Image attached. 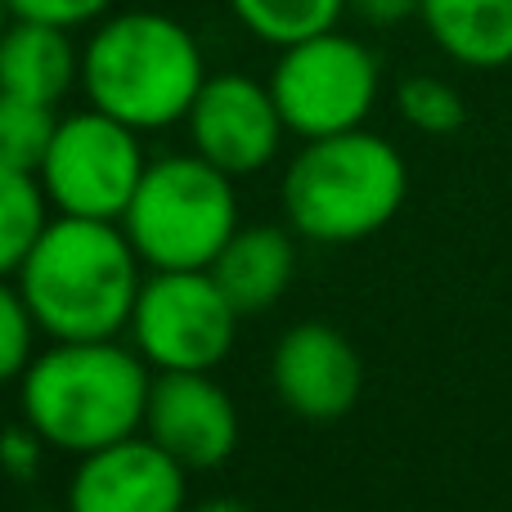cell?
<instances>
[{"label":"cell","instance_id":"cell-1","mask_svg":"<svg viewBox=\"0 0 512 512\" xmlns=\"http://www.w3.org/2000/svg\"><path fill=\"white\" fill-rule=\"evenodd\" d=\"M140 252L122 221L59 216L45 225L14 274L36 328L54 342H104L131 328L140 297Z\"/></svg>","mask_w":512,"mask_h":512},{"label":"cell","instance_id":"cell-2","mask_svg":"<svg viewBox=\"0 0 512 512\" xmlns=\"http://www.w3.org/2000/svg\"><path fill=\"white\" fill-rule=\"evenodd\" d=\"M149 387V360L117 337L54 342L18 378V405L45 445L81 459L140 432Z\"/></svg>","mask_w":512,"mask_h":512},{"label":"cell","instance_id":"cell-3","mask_svg":"<svg viewBox=\"0 0 512 512\" xmlns=\"http://www.w3.org/2000/svg\"><path fill=\"white\" fill-rule=\"evenodd\" d=\"M203 81L207 63L198 36L158 9H122L99 18L81 45V90L90 108L135 131L185 122Z\"/></svg>","mask_w":512,"mask_h":512},{"label":"cell","instance_id":"cell-4","mask_svg":"<svg viewBox=\"0 0 512 512\" xmlns=\"http://www.w3.org/2000/svg\"><path fill=\"white\" fill-rule=\"evenodd\" d=\"M409 194V167L382 135L337 131L306 140L283 171V212L310 243H360L387 230Z\"/></svg>","mask_w":512,"mask_h":512},{"label":"cell","instance_id":"cell-5","mask_svg":"<svg viewBox=\"0 0 512 512\" xmlns=\"http://www.w3.org/2000/svg\"><path fill=\"white\" fill-rule=\"evenodd\" d=\"M122 230L153 270H212L239 230L234 176L212 167L203 153L149 162L122 216Z\"/></svg>","mask_w":512,"mask_h":512},{"label":"cell","instance_id":"cell-6","mask_svg":"<svg viewBox=\"0 0 512 512\" xmlns=\"http://www.w3.org/2000/svg\"><path fill=\"white\" fill-rule=\"evenodd\" d=\"M378 81V54L355 36L337 32V27L283 45L279 63L270 72V90L283 113V126L301 140L364 126V117L378 104Z\"/></svg>","mask_w":512,"mask_h":512},{"label":"cell","instance_id":"cell-7","mask_svg":"<svg viewBox=\"0 0 512 512\" xmlns=\"http://www.w3.org/2000/svg\"><path fill=\"white\" fill-rule=\"evenodd\" d=\"M144 171L149 162L140 149V131L99 108H86V113L59 117V131L36 180L59 216L122 221Z\"/></svg>","mask_w":512,"mask_h":512},{"label":"cell","instance_id":"cell-8","mask_svg":"<svg viewBox=\"0 0 512 512\" xmlns=\"http://www.w3.org/2000/svg\"><path fill=\"white\" fill-rule=\"evenodd\" d=\"M239 319L212 270H153L126 333L158 373H212L230 355Z\"/></svg>","mask_w":512,"mask_h":512},{"label":"cell","instance_id":"cell-9","mask_svg":"<svg viewBox=\"0 0 512 512\" xmlns=\"http://www.w3.org/2000/svg\"><path fill=\"white\" fill-rule=\"evenodd\" d=\"M194 153H203L225 176H256L274 162L283 144V113L274 104L270 81H252L243 72H216L203 81L194 108L185 117Z\"/></svg>","mask_w":512,"mask_h":512},{"label":"cell","instance_id":"cell-10","mask_svg":"<svg viewBox=\"0 0 512 512\" xmlns=\"http://www.w3.org/2000/svg\"><path fill=\"white\" fill-rule=\"evenodd\" d=\"M270 378L279 400L306 423H337L360 405L364 391V360L351 346V337L333 324H306L288 328L274 346Z\"/></svg>","mask_w":512,"mask_h":512},{"label":"cell","instance_id":"cell-11","mask_svg":"<svg viewBox=\"0 0 512 512\" xmlns=\"http://www.w3.org/2000/svg\"><path fill=\"white\" fill-rule=\"evenodd\" d=\"M144 436L180 468L207 472L239 450V409L212 373H158L144 409Z\"/></svg>","mask_w":512,"mask_h":512},{"label":"cell","instance_id":"cell-12","mask_svg":"<svg viewBox=\"0 0 512 512\" xmlns=\"http://www.w3.org/2000/svg\"><path fill=\"white\" fill-rule=\"evenodd\" d=\"M185 472L158 441L126 436L81 454L68 486V512H185Z\"/></svg>","mask_w":512,"mask_h":512},{"label":"cell","instance_id":"cell-13","mask_svg":"<svg viewBox=\"0 0 512 512\" xmlns=\"http://www.w3.org/2000/svg\"><path fill=\"white\" fill-rule=\"evenodd\" d=\"M81 81V50L72 45L68 27L36 23V18H9L0 32V90L9 95L54 104Z\"/></svg>","mask_w":512,"mask_h":512},{"label":"cell","instance_id":"cell-14","mask_svg":"<svg viewBox=\"0 0 512 512\" xmlns=\"http://www.w3.org/2000/svg\"><path fill=\"white\" fill-rule=\"evenodd\" d=\"M297 274V243L279 225H239L212 261V279L243 319L270 310Z\"/></svg>","mask_w":512,"mask_h":512},{"label":"cell","instance_id":"cell-15","mask_svg":"<svg viewBox=\"0 0 512 512\" xmlns=\"http://www.w3.org/2000/svg\"><path fill=\"white\" fill-rule=\"evenodd\" d=\"M418 18L463 68L486 72L512 63V0H423Z\"/></svg>","mask_w":512,"mask_h":512},{"label":"cell","instance_id":"cell-16","mask_svg":"<svg viewBox=\"0 0 512 512\" xmlns=\"http://www.w3.org/2000/svg\"><path fill=\"white\" fill-rule=\"evenodd\" d=\"M50 198H45L41 180L27 171L0 167V279H14L23 270L27 252L50 225Z\"/></svg>","mask_w":512,"mask_h":512},{"label":"cell","instance_id":"cell-17","mask_svg":"<svg viewBox=\"0 0 512 512\" xmlns=\"http://www.w3.org/2000/svg\"><path fill=\"white\" fill-rule=\"evenodd\" d=\"M234 18L265 45H292L315 32L337 27L346 14V0H230Z\"/></svg>","mask_w":512,"mask_h":512},{"label":"cell","instance_id":"cell-18","mask_svg":"<svg viewBox=\"0 0 512 512\" xmlns=\"http://www.w3.org/2000/svg\"><path fill=\"white\" fill-rule=\"evenodd\" d=\"M54 131H59L54 104H36V99L0 90V167L36 176L54 144Z\"/></svg>","mask_w":512,"mask_h":512},{"label":"cell","instance_id":"cell-19","mask_svg":"<svg viewBox=\"0 0 512 512\" xmlns=\"http://www.w3.org/2000/svg\"><path fill=\"white\" fill-rule=\"evenodd\" d=\"M396 108H400V117L423 135H454L463 122H468V104H463L459 90H454L445 77H427V72L400 81Z\"/></svg>","mask_w":512,"mask_h":512},{"label":"cell","instance_id":"cell-20","mask_svg":"<svg viewBox=\"0 0 512 512\" xmlns=\"http://www.w3.org/2000/svg\"><path fill=\"white\" fill-rule=\"evenodd\" d=\"M36 319L27 310L18 283L0 279V387L18 382L27 373V364L36 360Z\"/></svg>","mask_w":512,"mask_h":512},{"label":"cell","instance_id":"cell-21","mask_svg":"<svg viewBox=\"0 0 512 512\" xmlns=\"http://www.w3.org/2000/svg\"><path fill=\"white\" fill-rule=\"evenodd\" d=\"M117 0H9L14 18H36V23H54V27H86L99 18L113 14Z\"/></svg>","mask_w":512,"mask_h":512},{"label":"cell","instance_id":"cell-22","mask_svg":"<svg viewBox=\"0 0 512 512\" xmlns=\"http://www.w3.org/2000/svg\"><path fill=\"white\" fill-rule=\"evenodd\" d=\"M41 445L45 441L27 423L0 432V468H5L9 477H18V481L36 477V468H41Z\"/></svg>","mask_w":512,"mask_h":512},{"label":"cell","instance_id":"cell-23","mask_svg":"<svg viewBox=\"0 0 512 512\" xmlns=\"http://www.w3.org/2000/svg\"><path fill=\"white\" fill-rule=\"evenodd\" d=\"M346 9L369 27H396L405 18H414L423 9V0H346Z\"/></svg>","mask_w":512,"mask_h":512},{"label":"cell","instance_id":"cell-24","mask_svg":"<svg viewBox=\"0 0 512 512\" xmlns=\"http://www.w3.org/2000/svg\"><path fill=\"white\" fill-rule=\"evenodd\" d=\"M189 512H248L243 504H234V499H207V504L189 508Z\"/></svg>","mask_w":512,"mask_h":512},{"label":"cell","instance_id":"cell-25","mask_svg":"<svg viewBox=\"0 0 512 512\" xmlns=\"http://www.w3.org/2000/svg\"><path fill=\"white\" fill-rule=\"evenodd\" d=\"M9 18H14V9H9V0H0V32L9 27Z\"/></svg>","mask_w":512,"mask_h":512}]
</instances>
